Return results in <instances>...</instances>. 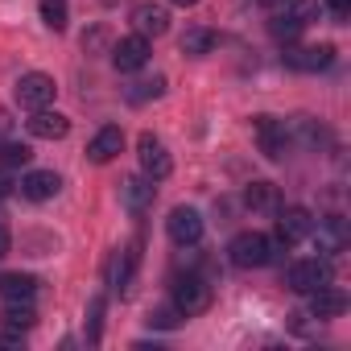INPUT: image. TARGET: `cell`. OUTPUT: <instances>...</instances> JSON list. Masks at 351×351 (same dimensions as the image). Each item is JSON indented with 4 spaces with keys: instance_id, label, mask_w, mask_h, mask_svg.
<instances>
[{
    "instance_id": "1",
    "label": "cell",
    "mask_w": 351,
    "mask_h": 351,
    "mask_svg": "<svg viewBox=\"0 0 351 351\" xmlns=\"http://www.w3.org/2000/svg\"><path fill=\"white\" fill-rule=\"evenodd\" d=\"M281 248H285V244H281V240H269L265 232H240V236L228 244V261H232L236 269H265V265L277 261Z\"/></svg>"
},
{
    "instance_id": "2",
    "label": "cell",
    "mask_w": 351,
    "mask_h": 351,
    "mask_svg": "<svg viewBox=\"0 0 351 351\" xmlns=\"http://www.w3.org/2000/svg\"><path fill=\"white\" fill-rule=\"evenodd\" d=\"M211 298H215V293H211V281L199 277V273H186V277L173 281V306H178L182 318L207 314V310H211Z\"/></svg>"
},
{
    "instance_id": "3",
    "label": "cell",
    "mask_w": 351,
    "mask_h": 351,
    "mask_svg": "<svg viewBox=\"0 0 351 351\" xmlns=\"http://www.w3.org/2000/svg\"><path fill=\"white\" fill-rule=\"evenodd\" d=\"M330 281H335V273H330L326 256H306V261H293V265L285 269V285H289L293 293H314V289H322V285H330Z\"/></svg>"
},
{
    "instance_id": "4",
    "label": "cell",
    "mask_w": 351,
    "mask_h": 351,
    "mask_svg": "<svg viewBox=\"0 0 351 351\" xmlns=\"http://www.w3.org/2000/svg\"><path fill=\"white\" fill-rule=\"evenodd\" d=\"M136 157H141L145 178H153V182H161V178H169V173H173V157H169L165 141L153 136V132H141V141H136Z\"/></svg>"
},
{
    "instance_id": "5",
    "label": "cell",
    "mask_w": 351,
    "mask_h": 351,
    "mask_svg": "<svg viewBox=\"0 0 351 351\" xmlns=\"http://www.w3.org/2000/svg\"><path fill=\"white\" fill-rule=\"evenodd\" d=\"M203 215L195 211V207H173L169 211V219H165V236L178 244V248H195L199 240H203Z\"/></svg>"
},
{
    "instance_id": "6",
    "label": "cell",
    "mask_w": 351,
    "mask_h": 351,
    "mask_svg": "<svg viewBox=\"0 0 351 351\" xmlns=\"http://www.w3.org/2000/svg\"><path fill=\"white\" fill-rule=\"evenodd\" d=\"M54 95H58V83H54L50 75H42V71H29V75H21V79H17V104H21V108H29V112L50 108V104H54Z\"/></svg>"
},
{
    "instance_id": "7",
    "label": "cell",
    "mask_w": 351,
    "mask_h": 351,
    "mask_svg": "<svg viewBox=\"0 0 351 351\" xmlns=\"http://www.w3.org/2000/svg\"><path fill=\"white\" fill-rule=\"evenodd\" d=\"M285 66L289 71H302V75H318V71H326L330 62H335V46H289L285 54Z\"/></svg>"
},
{
    "instance_id": "8",
    "label": "cell",
    "mask_w": 351,
    "mask_h": 351,
    "mask_svg": "<svg viewBox=\"0 0 351 351\" xmlns=\"http://www.w3.org/2000/svg\"><path fill=\"white\" fill-rule=\"evenodd\" d=\"M252 136H256L261 153H265V157H273V161H281V157H285V149H289L285 120H277V116H256V120H252Z\"/></svg>"
},
{
    "instance_id": "9",
    "label": "cell",
    "mask_w": 351,
    "mask_h": 351,
    "mask_svg": "<svg viewBox=\"0 0 351 351\" xmlns=\"http://www.w3.org/2000/svg\"><path fill=\"white\" fill-rule=\"evenodd\" d=\"M310 236H314V248H318V256H339L343 248H347V223L339 219V215H326V219H318L314 228H310Z\"/></svg>"
},
{
    "instance_id": "10",
    "label": "cell",
    "mask_w": 351,
    "mask_h": 351,
    "mask_svg": "<svg viewBox=\"0 0 351 351\" xmlns=\"http://www.w3.org/2000/svg\"><path fill=\"white\" fill-rule=\"evenodd\" d=\"M149 62V38H141V34H132V38H120L116 46H112V66L116 71H141Z\"/></svg>"
},
{
    "instance_id": "11",
    "label": "cell",
    "mask_w": 351,
    "mask_h": 351,
    "mask_svg": "<svg viewBox=\"0 0 351 351\" xmlns=\"http://www.w3.org/2000/svg\"><path fill=\"white\" fill-rule=\"evenodd\" d=\"M120 203L128 215H145L153 207V178H145V173H132V178L120 182Z\"/></svg>"
},
{
    "instance_id": "12",
    "label": "cell",
    "mask_w": 351,
    "mask_h": 351,
    "mask_svg": "<svg viewBox=\"0 0 351 351\" xmlns=\"http://www.w3.org/2000/svg\"><path fill=\"white\" fill-rule=\"evenodd\" d=\"M132 273H136V248H120V252H112V261L104 269V281H108L112 293H128Z\"/></svg>"
},
{
    "instance_id": "13",
    "label": "cell",
    "mask_w": 351,
    "mask_h": 351,
    "mask_svg": "<svg viewBox=\"0 0 351 351\" xmlns=\"http://www.w3.org/2000/svg\"><path fill=\"white\" fill-rule=\"evenodd\" d=\"M58 191H62V178H58L54 169H29L25 178H21V195L29 203H50Z\"/></svg>"
},
{
    "instance_id": "14",
    "label": "cell",
    "mask_w": 351,
    "mask_h": 351,
    "mask_svg": "<svg viewBox=\"0 0 351 351\" xmlns=\"http://www.w3.org/2000/svg\"><path fill=\"white\" fill-rule=\"evenodd\" d=\"M310 228H314V215H310L306 207H285V211H281V219H277V240L289 248V244L306 240V236H310Z\"/></svg>"
},
{
    "instance_id": "15",
    "label": "cell",
    "mask_w": 351,
    "mask_h": 351,
    "mask_svg": "<svg viewBox=\"0 0 351 351\" xmlns=\"http://www.w3.org/2000/svg\"><path fill=\"white\" fill-rule=\"evenodd\" d=\"M132 29H136L141 38H161V34L169 29V13H165L161 5H153V0H145V5L132 9Z\"/></svg>"
},
{
    "instance_id": "16",
    "label": "cell",
    "mask_w": 351,
    "mask_h": 351,
    "mask_svg": "<svg viewBox=\"0 0 351 351\" xmlns=\"http://www.w3.org/2000/svg\"><path fill=\"white\" fill-rule=\"evenodd\" d=\"M124 149V132L116 128V124H108V128H99L91 141H87V161H95V165H108L116 153Z\"/></svg>"
},
{
    "instance_id": "17",
    "label": "cell",
    "mask_w": 351,
    "mask_h": 351,
    "mask_svg": "<svg viewBox=\"0 0 351 351\" xmlns=\"http://www.w3.org/2000/svg\"><path fill=\"white\" fill-rule=\"evenodd\" d=\"M25 124H29V132L42 136V141H62V136L71 132V120H66L62 112H50V108H38Z\"/></svg>"
},
{
    "instance_id": "18",
    "label": "cell",
    "mask_w": 351,
    "mask_h": 351,
    "mask_svg": "<svg viewBox=\"0 0 351 351\" xmlns=\"http://www.w3.org/2000/svg\"><path fill=\"white\" fill-rule=\"evenodd\" d=\"M244 207L256 211V215H277V211H281V191H277L273 182H248Z\"/></svg>"
},
{
    "instance_id": "19",
    "label": "cell",
    "mask_w": 351,
    "mask_h": 351,
    "mask_svg": "<svg viewBox=\"0 0 351 351\" xmlns=\"http://www.w3.org/2000/svg\"><path fill=\"white\" fill-rule=\"evenodd\" d=\"M306 298H310V314L314 318H339L347 310V293L335 289V281L322 285V289H314V293H306Z\"/></svg>"
},
{
    "instance_id": "20",
    "label": "cell",
    "mask_w": 351,
    "mask_h": 351,
    "mask_svg": "<svg viewBox=\"0 0 351 351\" xmlns=\"http://www.w3.org/2000/svg\"><path fill=\"white\" fill-rule=\"evenodd\" d=\"M42 289V281L34 273H5L0 277V298L5 302H34Z\"/></svg>"
},
{
    "instance_id": "21",
    "label": "cell",
    "mask_w": 351,
    "mask_h": 351,
    "mask_svg": "<svg viewBox=\"0 0 351 351\" xmlns=\"http://www.w3.org/2000/svg\"><path fill=\"white\" fill-rule=\"evenodd\" d=\"M285 136H289V145L298 141V145H306V149H318V145L326 141V128H322L318 120H310V116H298V120L285 124Z\"/></svg>"
},
{
    "instance_id": "22",
    "label": "cell",
    "mask_w": 351,
    "mask_h": 351,
    "mask_svg": "<svg viewBox=\"0 0 351 351\" xmlns=\"http://www.w3.org/2000/svg\"><path fill=\"white\" fill-rule=\"evenodd\" d=\"M34 322H38V310H34V302H5V310H0V326L5 330H34Z\"/></svg>"
},
{
    "instance_id": "23",
    "label": "cell",
    "mask_w": 351,
    "mask_h": 351,
    "mask_svg": "<svg viewBox=\"0 0 351 351\" xmlns=\"http://www.w3.org/2000/svg\"><path fill=\"white\" fill-rule=\"evenodd\" d=\"M178 46H182V54L203 58V54H211V50H215V34H211V29H186Z\"/></svg>"
},
{
    "instance_id": "24",
    "label": "cell",
    "mask_w": 351,
    "mask_h": 351,
    "mask_svg": "<svg viewBox=\"0 0 351 351\" xmlns=\"http://www.w3.org/2000/svg\"><path fill=\"white\" fill-rule=\"evenodd\" d=\"M165 91V79L161 75H153V79H141V83H132L124 95H128V104H145V99H157Z\"/></svg>"
},
{
    "instance_id": "25",
    "label": "cell",
    "mask_w": 351,
    "mask_h": 351,
    "mask_svg": "<svg viewBox=\"0 0 351 351\" xmlns=\"http://www.w3.org/2000/svg\"><path fill=\"white\" fill-rule=\"evenodd\" d=\"M34 161V149L21 145V141H9V145H0V165H9V169H21Z\"/></svg>"
},
{
    "instance_id": "26",
    "label": "cell",
    "mask_w": 351,
    "mask_h": 351,
    "mask_svg": "<svg viewBox=\"0 0 351 351\" xmlns=\"http://www.w3.org/2000/svg\"><path fill=\"white\" fill-rule=\"evenodd\" d=\"M302 29H306V25H302V21H293L289 13H277V17H273V25H269V34H273L277 42H298V34H302Z\"/></svg>"
},
{
    "instance_id": "27",
    "label": "cell",
    "mask_w": 351,
    "mask_h": 351,
    "mask_svg": "<svg viewBox=\"0 0 351 351\" xmlns=\"http://www.w3.org/2000/svg\"><path fill=\"white\" fill-rule=\"evenodd\" d=\"M182 322V314H178V306H157V310H149V326H157V330H173Z\"/></svg>"
},
{
    "instance_id": "28",
    "label": "cell",
    "mask_w": 351,
    "mask_h": 351,
    "mask_svg": "<svg viewBox=\"0 0 351 351\" xmlns=\"http://www.w3.org/2000/svg\"><path fill=\"white\" fill-rule=\"evenodd\" d=\"M42 21L50 29H66V0H42Z\"/></svg>"
},
{
    "instance_id": "29",
    "label": "cell",
    "mask_w": 351,
    "mask_h": 351,
    "mask_svg": "<svg viewBox=\"0 0 351 351\" xmlns=\"http://www.w3.org/2000/svg\"><path fill=\"white\" fill-rule=\"evenodd\" d=\"M285 13H289L293 21L310 25V21L318 17V0H285Z\"/></svg>"
},
{
    "instance_id": "30",
    "label": "cell",
    "mask_w": 351,
    "mask_h": 351,
    "mask_svg": "<svg viewBox=\"0 0 351 351\" xmlns=\"http://www.w3.org/2000/svg\"><path fill=\"white\" fill-rule=\"evenodd\" d=\"M99 326H104V298H91L87 306V339L99 343Z\"/></svg>"
},
{
    "instance_id": "31",
    "label": "cell",
    "mask_w": 351,
    "mask_h": 351,
    "mask_svg": "<svg viewBox=\"0 0 351 351\" xmlns=\"http://www.w3.org/2000/svg\"><path fill=\"white\" fill-rule=\"evenodd\" d=\"M326 9H330L335 17H347V13H351V0H326Z\"/></svg>"
},
{
    "instance_id": "32",
    "label": "cell",
    "mask_w": 351,
    "mask_h": 351,
    "mask_svg": "<svg viewBox=\"0 0 351 351\" xmlns=\"http://www.w3.org/2000/svg\"><path fill=\"white\" fill-rule=\"evenodd\" d=\"M9 244H13V236H9V228H5V223H0V256L9 252Z\"/></svg>"
},
{
    "instance_id": "33",
    "label": "cell",
    "mask_w": 351,
    "mask_h": 351,
    "mask_svg": "<svg viewBox=\"0 0 351 351\" xmlns=\"http://www.w3.org/2000/svg\"><path fill=\"white\" fill-rule=\"evenodd\" d=\"M9 191H13V186H9V178L0 173V199H9Z\"/></svg>"
},
{
    "instance_id": "34",
    "label": "cell",
    "mask_w": 351,
    "mask_h": 351,
    "mask_svg": "<svg viewBox=\"0 0 351 351\" xmlns=\"http://www.w3.org/2000/svg\"><path fill=\"white\" fill-rule=\"evenodd\" d=\"M169 5H182V9H195V5H199V0H169Z\"/></svg>"
},
{
    "instance_id": "35",
    "label": "cell",
    "mask_w": 351,
    "mask_h": 351,
    "mask_svg": "<svg viewBox=\"0 0 351 351\" xmlns=\"http://www.w3.org/2000/svg\"><path fill=\"white\" fill-rule=\"evenodd\" d=\"M261 5H269V9H277V5H285V0H261Z\"/></svg>"
}]
</instances>
